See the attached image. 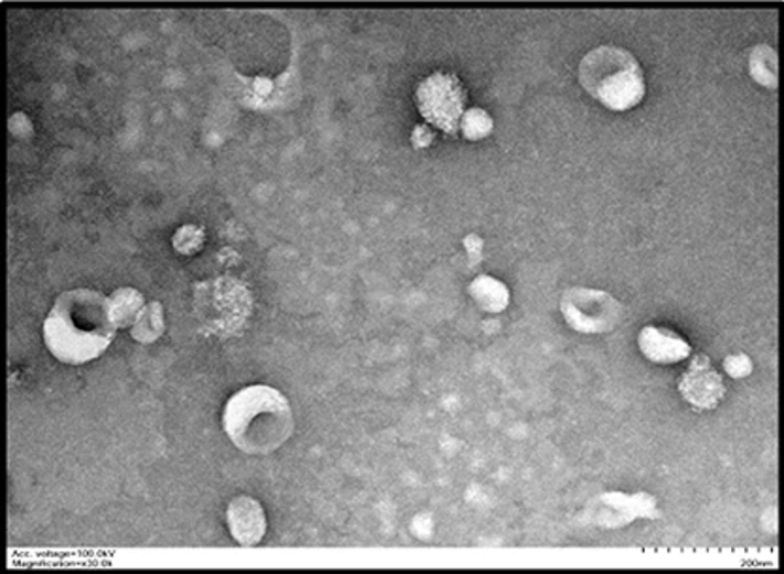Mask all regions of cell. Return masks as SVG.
Instances as JSON below:
<instances>
[{"instance_id":"10","label":"cell","mask_w":784,"mask_h":574,"mask_svg":"<svg viewBox=\"0 0 784 574\" xmlns=\"http://www.w3.org/2000/svg\"><path fill=\"white\" fill-rule=\"evenodd\" d=\"M470 294H472L473 300L477 302L481 310L491 311V313L506 310L507 304H509V292H507L506 284L500 283L496 279L488 278V275H481V278L475 279L470 284Z\"/></svg>"},{"instance_id":"1","label":"cell","mask_w":784,"mask_h":574,"mask_svg":"<svg viewBox=\"0 0 784 574\" xmlns=\"http://www.w3.org/2000/svg\"><path fill=\"white\" fill-rule=\"evenodd\" d=\"M116 329L108 297L78 289L55 300L44 323V343L57 360L79 366L103 355L110 347Z\"/></svg>"},{"instance_id":"15","label":"cell","mask_w":784,"mask_h":574,"mask_svg":"<svg viewBox=\"0 0 784 574\" xmlns=\"http://www.w3.org/2000/svg\"><path fill=\"white\" fill-rule=\"evenodd\" d=\"M174 246L178 251L195 252L202 246V232L196 230L195 226H185L180 232L175 234Z\"/></svg>"},{"instance_id":"2","label":"cell","mask_w":784,"mask_h":574,"mask_svg":"<svg viewBox=\"0 0 784 574\" xmlns=\"http://www.w3.org/2000/svg\"><path fill=\"white\" fill-rule=\"evenodd\" d=\"M223 430L246 454H272L289 441L294 430L291 405L276 388L265 385L244 388L227 401Z\"/></svg>"},{"instance_id":"3","label":"cell","mask_w":784,"mask_h":574,"mask_svg":"<svg viewBox=\"0 0 784 574\" xmlns=\"http://www.w3.org/2000/svg\"><path fill=\"white\" fill-rule=\"evenodd\" d=\"M584 90L613 111L635 108L645 97V78L637 58L616 45H600L579 65Z\"/></svg>"},{"instance_id":"7","label":"cell","mask_w":784,"mask_h":574,"mask_svg":"<svg viewBox=\"0 0 784 574\" xmlns=\"http://www.w3.org/2000/svg\"><path fill=\"white\" fill-rule=\"evenodd\" d=\"M598 509H594V518L597 523L605 526V528H623L629 526L634 520L640 518H658V505L656 499L648 494H635V496H626V494H605L598 497Z\"/></svg>"},{"instance_id":"17","label":"cell","mask_w":784,"mask_h":574,"mask_svg":"<svg viewBox=\"0 0 784 574\" xmlns=\"http://www.w3.org/2000/svg\"><path fill=\"white\" fill-rule=\"evenodd\" d=\"M481 247H483V243H481V239L477 238V236H470V238H466V249L472 252L473 262H477V260H480Z\"/></svg>"},{"instance_id":"16","label":"cell","mask_w":784,"mask_h":574,"mask_svg":"<svg viewBox=\"0 0 784 574\" xmlns=\"http://www.w3.org/2000/svg\"><path fill=\"white\" fill-rule=\"evenodd\" d=\"M724 369H727V373L733 377V379H743L747 375H751V358L747 355H741V353H739V355L728 356L727 360H724Z\"/></svg>"},{"instance_id":"4","label":"cell","mask_w":784,"mask_h":574,"mask_svg":"<svg viewBox=\"0 0 784 574\" xmlns=\"http://www.w3.org/2000/svg\"><path fill=\"white\" fill-rule=\"evenodd\" d=\"M560 311L566 323L581 334H605L623 321L621 302L597 289H570L562 296Z\"/></svg>"},{"instance_id":"13","label":"cell","mask_w":784,"mask_h":574,"mask_svg":"<svg viewBox=\"0 0 784 574\" xmlns=\"http://www.w3.org/2000/svg\"><path fill=\"white\" fill-rule=\"evenodd\" d=\"M164 332V318H162V307L159 302L143 307L138 315L137 323L132 326V337L138 342H155L157 337Z\"/></svg>"},{"instance_id":"12","label":"cell","mask_w":784,"mask_h":574,"mask_svg":"<svg viewBox=\"0 0 784 574\" xmlns=\"http://www.w3.org/2000/svg\"><path fill=\"white\" fill-rule=\"evenodd\" d=\"M752 78L765 87L777 85V53L770 45H756L749 58Z\"/></svg>"},{"instance_id":"14","label":"cell","mask_w":784,"mask_h":574,"mask_svg":"<svg viewBox=\"0 0 784 574\" xmlns=\"http://www.w3.org/2000/svg\"><path fill=\"white\" fill-rule=\"evenodd\" d=\"M462 129H464V134L470 140H480V138H485L491 132L493 121H491V117L486 116L485 111L470 110L464 117Z\"/></svg>"},{"instance_id":"11","label":"cell","mask_w":784,"mask_h":574,"mask_svg":"<svg viewBox=\"0 0 784 574\" xmlns=\"http://www.w3.org/2000/svg\"><path fill=\"white\" fill-rule=\"evenodd\" d=\"M108 305H110L111 321H114L117 328H123V326H129L130 323H137L138 315L146 307L142 294L135 291V289H129V286L114 292L108 297Z\"/></svg>"},{"instance_id":"8","label":"cell","mask_w":784,"mask_h":574,"mask_svg":"<svg viewBox=\"0 0 784 574\" xmlns=\"http://www.w3.org/2000/svg\"><path fill=\"white\" fill-rule=\"evenodd\" d=\"M227 522L234 541L241 546H255L266 533L265 510L254 497H236L228 505Z\"/></svg>"},{"instance_id":"9","label":"cell","mask_w":784,"mask_h":574,"mask_svg":"<svg viewBox=\"0 0 784 574\" xmlns=\"http://www.w3.org/2000/svg\"><path fill=\"white\" fill-rule=\"evenodd\" d=\"M637 343L643 356L655 364H677L687 360L692 353L690 345L679 334L656 326H645L640 332Z\"/></svg>"},{"instance_id":"6","label":"cell","mask_w":784,"mask_h":574,"mask_svg":"<svg viewBox=\"0 0 784 574\" xmlns=\"http://www.w3.org/2000/svg\"><path fill=\"white\" fill-rule=\"evenodd\" d=\"M677 388H679L680 396L700 411H711L727 394L722 377L711 366V360L704 355L694 358L687 371L680 375Z\"/></svg>"},{"instance_id":"5","label":"cell","mask_w":784,"mask_h":574,"mask_svg":"<svg viewBox=\"0 0 784 574\" xmlns=\"http://www.w3.org/2000/svg\"><path fill=\"white\" fill-rule=\"evenodd\" d=\"M417 102L428 123H434L449 134H454L461 124L466 95L461 82L454 76L434 74L419 85Z\"/></svg>"}]
</instances>
